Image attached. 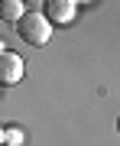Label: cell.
<instances>
[{"mask_svg":"<svg viewBox=\"0 0 120 146\" xmlns=\"http://www.w3.org/2000/svg\"><path fill=\"white\" fill-rule=\"evenodd\" d=\"M16 33H20V39L29 42V46H46L49 36H52V23L42 13H23L20 20H16Z\"/></svg>","mask_w":120,"mask_h":146,"instance_id":"obj_1","label":"cell"},{"mask_svg":"<svg viewBox=\"0 0 120 146\" xmlns=\"http://www.w3.org/2000/svg\"><path fill=\"white\" fill-rule=\"evenodd\" d=\"M23 78V58L0 49V84H16Z\"/></svg>","mask_w":120,"mask_h":146,"instance_id":"obj_2","label":"cell"},{"mask_svg":"<svg viewBox=\"0 0 120 146\" xmlns=\"http://www.w3.org/2000/svg\"><path fill=\"white\" fill-rule=\"evenodd\" d=\"M46 16L49 23H72L75 20V0H46Z\"/></svg>","mask_w":120,"mask_h":146,"instance_id":"obj_3","label":"cell"},{"mask_svg":"<svg viewBox=\"0 0 120 146\" xmlns=\"http://www.w3.org/2000/svg\"><path fill=\"white\" fill-rule=\"evenodd\" d=\"M23 16V0H0V20L3 23H13Z\"/></svg>","mask_w":120,"mask_h":146,"instance_id":"obj_4","label":"cell"},{"mask_svg":"<svg viewBox=\"0 0 120 146\" xmlns=\"http://www.w3.org/2000/svg\"><path fill=\"white\" fill-rule=\"evenodd\" d=\"M3 140L13 143V146H20V143H23V133H20V130H3Z\"/></svg>","mask_w":120,"mask_h":146,"instance_id":"obj_5","label":"cell"},{"mask_svg":"<svg viewBox=\"0 0 120 146\" xmlns=\"http://www.w3.org/2000/svg\"><path fill=\"white\" fill-rule=\"evenodd\" d=\"M0 143H3V127H0Z\"/></svg>","mask_w":120,"mask_h":146,"instance_id":"obj_6","label":"cell"},{"mask_svg":"<svg viewBox=\"0 0 120 146\" xmlns=\"http://www.w3.org/2000/svg\"><path fill=\"white\" fill-rule=\"evenodd\" d=\"M117 133H120V117H117Z\"/></svg>","mask_w":120,"mask_h":146,"instance_id":"obj_7","label":"cell"}]
</instances>
